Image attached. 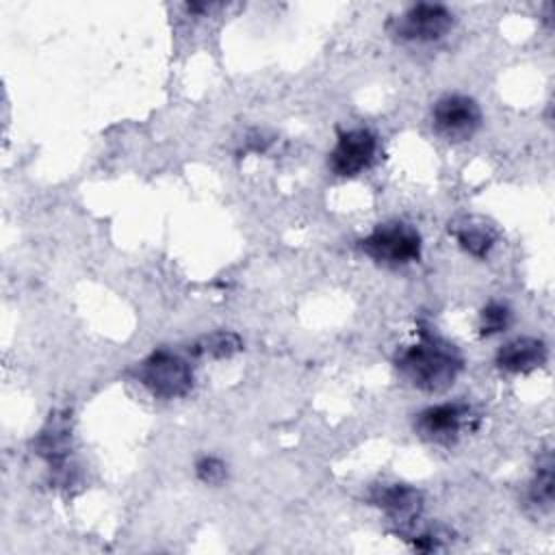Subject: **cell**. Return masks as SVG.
Returning <instances> with one entry per match:
<instances>
[{
  "instance_id": "obj_1",
  "label": "cell",
  "mask_w": 555,
  "mask_h": 555,
  "mask_svg": "<svg viewBox=\"0 0 555 555\" xmlns=\"http://www.w3.org/2000/svg\"><path fill=\"white\" fill-rule=\"evenodd\" d=\"M416 343L395 356L399 375L416 390L438 395L449 390L464 369L460 349L429 325H418Z\"/></svg>"
},
{
  "instance_id": "obj_2",
  "label": "cell",
  "mask_w": 555,
  "mask_h": 555,
  "mask_svg": "<svg viewBox=\"0 0 555 555\" xmlns=\"http://www.w3.org/2000/svg\"><path fill=\"white\" fill-rule=\"evenodd\" d=\"M358 249L373 262L397 269L421 260L423 238L412 223L395 219L375 225L358 241Z\"/></svg>"
},
{
  "instance_id": "obj_3",
  "label": "cell",
  "mask_w": 555,
  "mask_h": 555,
  "mask_svg": "<svg viewBox=\"0 0 555 555\" xmlns=\"http://www.w3.org/2000/svg\"><path fill=\"white\" fill-rule=\"evenodd\" d=\"M137 379L158 399H178L191 392L193 388V369L191 364L171 349H154L137 366Z\"/></svg>"
},
{
  "instance_id": "obj_4",
  "label": "cell",
  "mask_w": 555,
  "mask_h": 555,
  "mask_svg": "<svg viewBox=\"0 0 555 555\" xmlns=\"http://www.w3.org/2000/svg\"><path fill=\"white\" fill-rule=\"evenodd\" d=\"M477 423L479 416L466 401H444L421 410L414 418V431L425 442L449 447Z\"/></svg>"
},
{
  "instance_id": "obj_5",
  "label": "cell",
  "mask_w": 555,
  "mask_h": 555,
  "mask_svg": "<svg viewBox=\"0 0 555 555\" xmlns=\"http://www.w3.org/2000/svg\"><path fill=\"white\" fill-rule=\"evenodd\" d=\"M455 24L449 7L438 2H418L405 9L392 22V37L408 43H431L442 39Z\"/></svg>"
},
{
  "instance_id": "obj_6",
  "label": "cell",
  "mask_w": 555,
  "mask_h": 555,
  "mask_svg": "<svg viewBox=\"0 0 555 555\" xmlns=\"http://www.w3.org/2000/svg\"><path fill=\"white\" fill-rule=\"evenodd\" d=\"M431 126L449 143L468 141L481 126V108L470 95L447 93L431 108Z\"/></svg>"
},
{
  "instance_id": "obj_7",
  "label": "cell",
  "mask_w": 555,
  "mask_h": 555,
  "mask_svg": "<svg viewBox=\"0 0 555 555\" xmlns=\"http://www.w3.org/2000/svg\"><path fill=\"white\" fill-rule=\"evenodd\" d=\"M377 134L371 128L338 130L336 143L327 154V165L338 178H353L371 167L377 154Z\"/></svg>"
},
{
  "instance_id": "obj_8",
  "label": "cell",
  "mask_w": 555,
  "mask_h": 555,
  "mask_svg": "<svg viewBox=\"0 0 555 555\" xmlns=\"http://www.w3.org/2000/svg\"><path fill=\"white\" fill-rule=\"evenodd\" d=\"M369 501L379 507L401 529V533L410 531L423 512V492L408 483L375 486Z\"/></svg>"
},
{
  "instance_id": "obj_9",
  "label": "cell",
  "mask_w": 555,
  "mask_h": 555,
  "mask_svg": "<svg viewBox=\"0 0 555 555\" xmlns=\"http://www.w3.org/2000/svg\"><path fill=\"white\" fill-rule=\"evenodd\" d=\"M548 349L535 336H518L499 347L494 364L505 373H531L546 364Z\"/></svg>"
},
{
  "instance_id": "obj_10",
  "label": "cell",
  "mask_w": 555,
  "mask_h": 555,
  "mask_svg": "<svg viewBox=\"0 0 555 555\" xmlns=\"http://www.w3.org/2000/svg\"><path fill=\"white\" fill-rule=\"evenodd\" d=\"M37 453L48 462L50 470H54L56 477H63L65 481H69V473H67L69 431H67L65 418L50 414L48 425L37 436Z\"/></svg>"
},
{
  "instance_id": "obj_11",
  "label": "cell",
  "mask_w": 555,
  "mask_h": 555,
  "mask_svg": "<svg viewBox=\"0 0 555 555\" xmlns=\"http://www.w3.org/2000/svg\"><path fill=\"white\" fill-rule=\"evenodd\" d=\"M449 230L453 232L457 245L475 258H486L496 243L494 228L479 217L462 219L460 223H453V228H449Z\"/></svg>"
},
{
  "instance_id": "obj_12",
  "label": "cell",
  "mask_w": 555,
  "mask_h": 555,
  "mask_svg": "<svg viewBox=\"0 0 555 555\" xmlns=\"http://www.w3.org/2000/svg\"><path fill=\"white\" fill-rule=\"evenodd\" d=\"M553 455L551 451H544L542 457L538 460L533 479L529 483V492L527 499L533 507H538V512L542 514H551L553 509Z\"/></svg>"
},
{
  "instance_id": "obj_13",
  "label": "cell",
  "mask_w": 555,
  "mask_h": 555,
  "mask_svg": "<svg viewBox=\"0 0 555 555\" xmlns=\"http://www.w3.org/2000/svg\"><path fill=\"white\" fill-rule=\"evenodd\" d=\"M241 349H243V338L236 332L219 330V332L197 338L193 343V347H189V353H193L197 358L221 360V358H230V356L238 353Z\"/></svg>"
},
{
  "instance_id": "obj_14",
  "label": "cell",
  "mask_w": 555,
  "mask_h": 555,
  "mask_svg": "<svg viewBox=\"0 0 555 555\" xmlns=\"http://www.w3.org/2000/svg\"><path fill=\"white\" fill-rule=\"evenodd\" d=\"M512 321H514V312L507 304L488 301L479 312V323H477L479 336L490 338V336L503 334L512 325Z\"/></svg>"
},
{
  "instance_id": "obj_15",
  "label": "cell",
  "mask_w": 555,
  "mask_h": 555,
  "mask_svg": "<svg viewBox=\"0 0 555 555\" xmlns=\"http://www.w3.org/2000/svg\"><path fill=\"white\" fill-rule=\"evenodd\" d=\"M195 475L202 483H208V486H221L228 477V466L221 457H215V455H202L197 462H195Z\"/></svg>"
}]
</instances>
